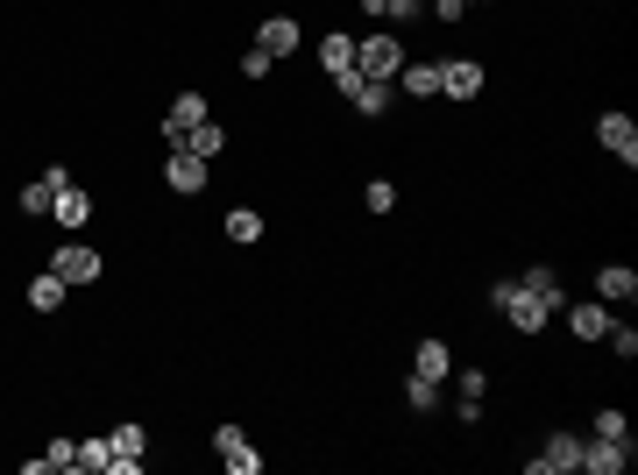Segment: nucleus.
<instances>
[{
  "label": "nucleus",
  "instance_id": "1",
  "mask_svg": "<svg viewBox=\"0 0 638 475\" xmlns=\"http://www.w3.org/2000/svg\"><path fill=\"white\" fill-rule=\"evenodd\" d=\"M490 305L504 312V320H511L518 334H539V327L553 320V305H546L539 291H525V284H511V277H504V284H490Z\"/></svg>",
  "mask_w": 638,
  "mask_h": 475
},
{
  "label": "nucleus",
  "instance_id": "2",
  "mask_svg": "<svg viewBox=\"0 0 638 475\" xmlns=\"http://www.w3.org/2000/svg\"><path fill=\"white\" fill-rule=\"evenodd\" d=\"M341 86V100L355 107V114H390V100H397V78H362V71H348V78H334Z\"/></svg>",
  "mask_w": 638,
  "mask_h": 475
},
{
  "label": "nucleus",
  "instance_id": "3",
  "mask_svg": "<svg viewBox=\"0 0 638 475\" xmlns=\"http://www.w3.org/2000/svg\"><path fill=\"white\" fill-rule=\"evenodd\" d=\"M397 64H405V50H397L390 29H376V36L355 43V71H362V78H397Z\"/></svg>",
  "mask_w": 638,
  "mask_h": 475
},
{
  "label": "nucleus",
  "instance_id": "4",
  "mask_svg": "<svg viewBox=\"0 0 638 475\" xmlns=\"http://www.w3.org/2000/svg\"><path fill=\"white\" fill-rule=\"evenodd\" d=\"M483 78H490V71L475 64V57H447V64H440V93H447V100H475V93H483Z\"/></svg>",
  "mask_w": 638,
  "mask_h": 475
},
{
  "label": "nucleus",
  "instance_id": "5",
  "mask_svg": "<svg viewBox=\"0 0 638 475\" xmlns=\"http://www.w3.org/2000/svg\"><path fill=\"white\" fill-rule=\"evenodd\" d=\"M213 454H220L234 475H256V468H263V454L249 447V433H242V426H220V433H213Z\"/></svg>",
  "mask_w": 638,
  "mask_h": 475
},
{
  "label": "nucleus",
  "instance_id": "6",
  "mask_svg": "<svg viewBox=\"0 0 638 475\" xmlns=\"http://www.w3.org/2000/svg\"><path fill=\"white\" fill-rule=\"evenodd\" d=\"M199 121H213V114H206V93H178V100H171V114H164V142L178 149Z\"/></svg>",
  "mask_w": 638,
  "mask_h": 475
},
{
  "label": "nucleus",
  "instance_id": "7",
  "mask_svg": "<svg viewBox=\"0 0 638 475\" xmlns=\"http://www.w3.org/2000/svg\"><path fill=\"white\" fill-rule=\"evenodd\" d=\"M582 468H589V475H624V468H631V440H596V433H589V440H582Z\"/></svg>",
  "mask_w": 638,
  "mask_h": 475
},
{
  "label": "nucleus",
  "instance_id": "8",
  "mask_svg": "<svg viewBox=\"0 0 638 475\" xmlns=\"http://www.w3.org/2000/svg\"><path fill=\"white\" fill-rule=\"evenodd\" d=\"M164 178H171V192H206L213 164H206V156H192V149H171V156H164Z\"/></svg>",
  "mask_w": 638,
  "mask_h": 475
},
{
  "label": "nucleus",
  "instance_id": "9",
  "mask_svg": "<svg viewBox=\"0 0 638 475\" xmlns=\"http://www.w3.org/2000/svg\"><path fill=\"white\" fill-rule=\"evenodd\" d=\"M50 270H57L64 284H93V277H100V249H86V242H64V249L50 256Z\"/></svg>",
  "mask_w": 638,
  "mask_h": 475
},
{
  "label": "nucleus",
  "instance_id": "10",
  "mask_svg": "<svg viewBox=\"0 0 638 475\" xmlns=\"http://www.w3.org/2000/svg\"><path fill=\"white\" fill-rule=\"evenodd\" d=\"M582 468V440L575 433H553L546 454H532V475H575Z\"/></svg>",
  "mask_w": 638,
  "mask_h": 475
},
{
  "label": "nucleus",
  "instance_id": "11",
  "mask_svg": "<svg viewBox=\"0 0 638 475\" xmlns=\"http://www.w3.org/2000/svg\"><path fill=\"white\" fill-rule=\"evenodd\" d=\"M596 135H603V149H610V156H624V171L638 164V121H631V114H603V121H596Z\"/></svg>",
  "mask_w": 638,
  "mask_h": 475
},
{
  "label": "nucleus",
  "instance_id": "12",
  "mask_svg": "<svg viewBox=\"0 0 638 475\" xmlns=\"http://www.w3.org/2000/svg\"><path fill=\"white\" fill-rule=\"evenodd\" d=\"M596 298H603V305H631V298H638V270H631V263H603V270H596Z\"/></svg>",
  "mask_w": 638,
  "mask_h": 475
},
{
  "label": "nucleus",
  "instance_id": "13",
  "mask_svg": "<svg viewBox=\"0 0 638 475\" xmlns=\"http://www.w3.org/2000/svg\"><path fill=\"white\" fill-rule=\"evenodd\" d=\"M561 312H568V327H575L582 341H603V334H610V305H603V298H589V305H561Z\"/></svg>",
  "mask_w": 638,
  "mask_h": 475
},
{
  "label": "nucleus",
  "instance_id": "14",
  "mask_svg": "<svg viewBox=\"0 0 638 475\" xmlns=\"http://www.w3.org/2000/svg\"><path fill=\"white\" fill-rule=\"evenodd\" d=\"M256 50H270V57H291V50H298V22H291V15H270V22L256 29Z\"/></svg>",
  "mask_w": 638,
  "mask_h": 475
},
{
  "label": "nucleus",
  "instance_id": "15",
  "mask_svg": "<svg viewBox=\"0 0 638 475\" xmlns=\"http://www.w3.org/2000/svg\"><path fill=\"white\" fill-rule=\"evenodd\" d=\"M50 213H57V227H86V220H93V192H86V185H64Z\"/></svg>",
  "mask_w": 638,
  "mask_h": 475
},
{
  "label": "nucleus",
  "instance_id": "16",
  "mask_svg": "<svg viewBox=\"0 0 638 475\" xmlns=\"http://www.w3.org/2000/svg\"><path fill=\"white\" fill-rule=\"evenodd\" d=\"M319 71H327V78H348V71H355V36H327V43H319Z\"/></svg>",
  "mask_w": 638,
  "mask_h": 475
},
{
  "label": "nucleus",
  "instance_id": "17",
  "mask_svg": "<svg viewBox=\"0 0 638 475\" xmlns=\"http://www.w3.org/2000/svg\"><path fill=\"white\" fill-rule=\"evenodd\" d=\"M397 86H405L412 100H433L440 93V64H397Z\"/></svg>",
  "mask_w": 638,
  "mask_h": 475
},
{
  "label": "nucleus",
  "instance_id": "18",
  "mask_svg": "<svg viewBox=\"0 0 638 475\" xmlns=\"http://www.w3.org/2000/svg\"><path fill=\"white\" fill-rule=\"evenodd\" d=\"M447 369H454L447 341H419V355H412V376H433V383H447Z\"/></svg>",
  "mask_w": 638,
  "mask_h": 475
},
{
  "label": "nucleus",
  "instance_id": "19",
  "mask_svg": "<svg viewBox=\"0 0 638 475\" xmlns=\"http://www.w3.org/2000/svg\"><path fill=\"white\" fill-rule=\"evenodd\" d=\"M518 284H525V291H539V298H546V305H553V312H561V305H568V284H561V277H553V270H546V263H532V270H525V277H518Z\"/></svg>",
  "mask_w": 638,
  "mask_h": 475
},
{
  "label": "nucleus",
  "instance_id": "20",
  "mask_svg": "<svg viewBox=\"0 0 638 475\" xmlns=\"http://www.w3.org/2000/svg\"><path fill=\"white\" fill-rule=\"evenodd\" d=\"M220 227H227V242H242V249H249V242H263V213H256V206H234Z\"/></svg>",
  "mask_w": 638,
  "mask_h": 475
},
{
  "label": "nucleus",
  "instance_id": "21",
  "mask_svg": "<svg viewBox=\"0 0 638 475\" xmlns=\"http://www.w3.org/2000/svg\"><path fill=\"white\" fill-rule=\"evenodd\" d=\"M178 149H192V156H206V164H213V156L227 149V128H220V121H199V128L178 142Z\"/></svg>",
  "mask_w": 638,
  "mask_h": 475
},
{
  "label": "nucleus",
  "instance_id": "22",
  "mask_svg": "<svg viewBox=\"0 0 638 475\" xmlns=\"http://www.w3.org/2000/svg\"><path fill=\"white\" fill-rule=\"evenodd\" d=\"M64 291H71V284H64L57 270H43V277L29 284V305H36V312H57V305H64Z\"/></svg>",
  "mask_w": 638,
  "mask_h": 475
},
{
  "label": "nucleus",
  "instance_id": "23",
  "mask_svg": "<svg viewBox=\"0 0 638 475\" xmlns=\"http://www.w3.org/2000/svg\"><path fill=\"white\" fill-rule=\"evenodd\" d=\"M78 468H93V475H114V440H78Z\"/></svg>",
  "mask_w": 638,
  "mask_h": 475
},
{
  "label": "nucleus",
  "instance_id": "24",
  "mask_svg": "<svg viewBox=\"0 0 638 475\" xmlns=\"http://www.w3.org/2000/svg\"><path fill=\"white\" fill-rule=\"evenodd\" d=\"M405 405H412V412H433V405H440V383H433V376H405Z\"/></svg>",
  "mask_w": 638,
  "mask_h": 475
},
{
  "label": "nucleus",
  "instance_id": "25",
  "mask_svg": "<svg viewBox=\"0 0 638 475\" xmlns=\"http://www.w3.org/2000/svg\"><path fill=\"white\" fill-rule=\"evenodd\" d=\"M362 8H369L376 22H412V15H419V0H362Z\"/></svg>",
  "mask_w": 638,
  "mask_h": 475
},
{
  "label": "nucleus",
  "instance_id": "26",
  "mask_svg": "<svg viewBox=\"0 0 638 475\" xmlns=\"http://www.w3.org/2000/svg\"><path fill=\"white\" fill-rule=\"evenodd\" d=\"M50 206H57V185H50V178L22 185V213H50Z\"/></svg>",
  "mask_w": 638,
  "mask_h": 475
},
{
  "label": "nucleus",
  "instance_id": "27",
  "mask_svg": "<svg viewBox=\"0 0 638 475\" xmlns=\"http://www.w3.org/2000/svg\"><path fill=\"white\" fill-rule=\"evenodd\" d=\"M603 341H610V355H624V362L638 355V327H624V320H610V334H603Z\"/></svg>",
  "mask_w": 638,
  "mask_h": 475
},
{
  "label": "nucleus",
  "instance_id": "28",
  "mask_svg": "<svg viewBox=\"0 0 638 475\" xmlns=\"http://www.w3.org/2000/svg\"><path fill=\"white\" fill-rule=\"evenodd\" d=\"M596 440H631V426H624V412H617V405H603V412H596Z\"/></svg>",
  "mask_w": 638,
  "mask_h": 475
},
{
  "label": "nucleus",
  "instance_id": "29",
  "mask_svg": "<svg viewBox=\"0 0 638 475\" xmlns=\"http://www.w3.org/2000/svg\"><path fill=\"white\" fill-rule=\"evenodd\" d=\"M362 199H369V213H390V206H397V185H390V178H376Z\"/></svg>",
  "mask_w": 638,
  "mask_h": 475
},
{
  "label": "nucleus",
  "instance_id": "30",
  "mask_svg": "<svg viewBox=\"0 0 638 475\" xmlns=\"http://www.w3.org/2000/svg\"><path fill=\"white\" fill-rule=\"evenodd\" d=\"M270 64H277L270 50H249V57H242V71H249V78H270Z\"/></svg>",
  "mask_w": 638,
  "mask_h": 475
},
{
  "label": "nucleus",
  "instance_id": "31",
  "mask_svg": "<svg viewBox=\"0 0 638 475\" xmlns=\"http://www.w3.org/2000/svg\"><path fill=\"white\" fill-rule=\"evenodd\" d=\"M433 15H440V22H461V15H468V0H433Z\"/></svg>",
  "mask_w": 638,
  "mask_h": 475
}]
</instances>
